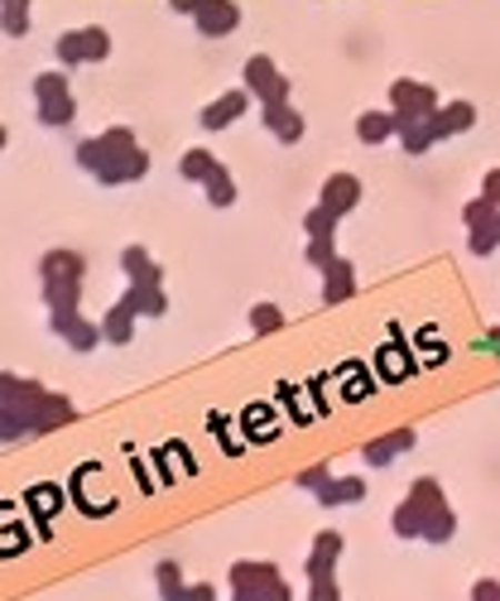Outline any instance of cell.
Instances as JSON below:
<instances>
[{"label": "cell", "mask_w": 500, "mask_h": 601, "mask_svg": "<svg viewBox=\"0 0 500 601\" xmlns=\"http://www.w3.org/2000/svg\"><path fill=\"white\" fill-rule=\"evenodd\" d=\"M78 169L97 188H126L150 173V150L136 140L130 126H107L78 144Z\"/></svg>", "instance_id": "cell-1"}, {"label": "cell", "mask_w": 500, "mask_h": 601, "mask_svg": "<svg viewBox=\"0 0 500 601\" xmlns=\"http://www.w3.org/2000/svg\"><path fill=\"white\" fill-rule=\"evenodd\" d=\"M394 539H423V544H448L458 534V510L448 505V491L438 477H414L409 495L390 510Z\"/></svg>", "instance_id": "cell-2"}, {"label": "cell", "mask_w": 500, "mask_h": 601, "mask_svg": "<svg viewBox=\"0 0 500 601\" xmlns=\"http://www.w3.org/2000/svg\"><path fill=\"white\" fill-rule=\"evenodd\" d=\"M72 419H78V404L43 385L39 394H29L20 404H0V443H24V438L68 429Z\"/></svg>", "instance_id": "cell-3"}, {"label": "cell", "mask_w": 500, "mask_h": 601, "mask_svg": "<svg viewBox=\"0 0 500 601\" xmlns=\"http://www.w3.org/2000/svg\"><path fill=\"white\" fill-rule=\"evenodd\" d=\"M82 284H87V256L68 251V246H53V251L39 256V294L49 313H72L82 308Z\"/></svg>", "instance_id": "cell-4"}, {"label": "cell", "mask_w": 500, "mask_h": 601, "mask_svg": "<svg viewBox=\"0 0 500 601\" xmlns=\"http://www.w3.org/2000/svg\"><path fill=\"white\" fill-rule=\"evenodd\" d=\"M231 601H293L289 578L270 559H237L231 563Z\"/></svg>", "instance_id": "cell-5"}, {"label": "cell", "mask_w": 500, "mask_h": 601, "mask_svg": "<svg viewBox=\"0 0 500 601\" xmlns=\"http://www.w3.org/2000/svg\"><path fill=\"white\" fill-rule=\"evenodd\" d=\"M29 92H34V116H39V126H49V130H63L78 121V101H72V82H68V72H39L34 82H29Z\"/></svg>", "instance_id": "cell-6"}, {"label": "cell", "mask_w": 500, "mask_h": 601, "mask_svg": "<svg viewBox=\"0 0 500 601\" xmlns=\"http://www.w3.org/2000/svg\"><path fill=\"white\" fill-rule=\"evenodd\" d=\"M111 53V34L101 24H78L68 29V34H58L53 43V58L58 68H82V63H101V58Z\"/></svg>", "instance_id": "cell-7"}, {"label": "cell", "mask_w": 500, "mask_h": 601, "mask_svg": "<svg viewBox=\"0 0 500 601\" xmlns=\"http://www.w3.org/2000/svg\"><path fill=\"white\" fill-rule=\"evenodd\" d=\"M241 87L260 101V107H279V101H289V72H279V63L270 53H250L246 58Z\"/></svg>", "instance_id": "cell-8"}, {"label": "cell", "mask_w": 500, "mask_h": 601, "mask_svg": "<svg viewBox=\"0 0 500 601\" xmlns=\"http://www.w3.org/2000/svg\"><path fill=\"white\" fill-rule=\"evenodd\" d=\"M462 227H467V251H472L477 260H487V256L500 251V208L496 202H487L477 193L462 208Z\"/></svg>", "instance_id": "cell-9"}, {"label": "cell", "mask_w": 500, "mask_h": 601, "mask_svg": "<svg viewBox=\"0 0 500 601\" xmlns=\"http://www.w3.org/2000/svg\"><path fill=\"white\" fill-rule=\"evenodd\" d=\"M49 332L68 351H78V357H87V351H97L101 342H107V337H101V322H92L82 308H72V313H49Z\"/></svg>", "instance_id": "cell-10"}, {"label": "cell", "mask_w": 500, "mask_h": 601, "mask_svg": "<svg viewBox=\"0 0 500 601\" xmlns=\"http://www.w3.org/2000/svg\"><path fill=\"white\" fill-rule=\"evenodd\" d=\"M443 101L429 82H414V78H394L390 82V111L394 121H419V116H433Z\"/></svg>", "instance_id": "cell-11"}, {"label": "cell", "mask_w": 500, "mask_h": 601, "mask_svg": "<svg viewBox=\"0 0 500 601\" xmlns=\"http://www.w3.org/2000/svg\"><path fill=\"white\" fill-rule=\"evenodd\" d=\"M394 140L404 144V154H429L438 140H452L443 126V111L419 116V121H394Z\"/></svg>", "instance_id": "cell-12"}, {"label": "cell", "mask_w": 500, "mask_h": 601, "mask_svg": "<svg viewBox=\"0 0 500 601\" xmlns=\"http://www.w3.org/2000/svg\"><path fill=\"white\" fill-rule=\"evenodd\" d=\"M361 198H366V188H361V179L357 173H328L322 179V193H318V208H328L332 217H351L361 208Z\"/></svg>", "instance_id": "cell-13"}, {"label": "cell", "mask_w": 500, "mask_h": 601, "mask_svg": "<svg viewBox=\"0 0 500 601\" xmlns=\"http://www.w3.org/2000/svg\"><path fill=\"white\" fill-rule=\"evenodd\" d=\"M250 101H256V97H250L246 87H231V92H222L217 101H208V107L198 111V126H202V130H227V126H237L241 116L250 111Z\"/></svg>", "instance_id": "cell-14"}, {"label": "cell", "mask_w": 500, "mask_h": 601, "mask_svg": "<svg viewBox=\"0 0 500 601\" xmlns=\"http://www.w3.org/2000/svg\"><path fill=\"white\" fill-rule=\"evenodd\" d=\"M342 549H347V539L337 534V530L313 534V544H308V559H303L308 582H313V578H332V573H337V559H342Z\"/></svg>", "instance_id": "cell-15"}, {"label": "cell", "mask_w": 500, "mask_h": 601, "mask_svg": "<svg viewBox=\"0 0 500 601\" xmlns=\"http://www.w3.org/2000/svg\"><path fill=\"white\" fill-rule=\"evenodd\" d=\"M193 24H198V34H208V39H227V34H237L241 10H237V0H202Z\"/></svg>", "instance_id": "cell-16"}, {"label": "cell", "mask_w": 500, "mask_h": 601, "mask_svg": "<svg viewBox=\"0 0 500 601\" xmlns=\"http://www.w3.org/2000/svg\"><path fill=\"white\" fill-rule=\"evenodd\" d=\"M414 443H419V433L404 423V429H390V433L371 438V443L361 448V462H366V467H390L394 458H404V452L414 448Z\"/></svg>", "instance_id": "cell-17"}, {"label": "cell", "mask_w": 500, "mask_h": 601, "mask_svg": "<svg viewBox=\"0 0 500 601\" xmlns=\"http://www.w3.org/2000/svg\"><path fill=\"white\" fill-rule=\"evenodd\" d=\"M260 126L270 130L279 144H299L303 140V116L293 111V101H279V107H260Z\"/></svg>", "instance_id": "cell-18"}, {"label": "cell", "mask_w": 500, "mask_h": 601, "mask_svg": "<svg viewBox=\"0 0 500 601\" xmlns=\"http://www.w3.org/2000/svg\"><path fill=\"white\" fill-rule=\"evenodd\" d=\"M116 303H126L136 318H164V313H169L164 284H126V294L116 299Z\"/></svg>", "instance_id": "cell-19"}, {"label": "cell", "mask_w": 500, "mask_h": 601, "mask_svg": "<svg viewBox=\"0 0 500 601\" xmlns=\"http://www.w3.org/2000/svg\"><path fill=\"white\" fill-rule=\"evenodd\" d=\"M351 294H357V270H351V260L337 256L328 270H322V303L337 308V303H347Z\"/></svg>", "instance_id": "cell-20"}, {"label": "cell", "mask_w": 500, "mask_h": 601, "mask_svg": "<svg viewBox=\"0 0 500 601\" xmlns=\"http://www.w3.org/2000/svg\"><path fill=\"white\" fill-rule=\"evenodd\" d=\"M121 274L126 284H164V270L154 266V256L144 246H126L121 251Z\"/></svg>", "instance_id": "cell-21"}, {"label": "cell", "mask_w": 500, "mask_h": 601, "mask_svg": "<svg viewBox=\"0 0 500 601\" xmlns=\"http://www.w3.org/2000/svg\"><path fill=\"white\" fill-rule=\"evenodd\" d=\"M101 337H107V347L136 342V313H130L126 303H111L107 313H101Z\"/></svg>", "instance_id": "cell-22"}, {"label": "cell", "mask_w": 500, "mask_h": 601, "mask_svg": "<svg viewBox=\"0 0 500 601\" xmlns=\"http://www.w3.org/2000/svg\"><path fill=\"white\" fill-rule=\"evenodd\" d=\"M361 495H366V477H332L328 487L313 495V501L328 505V510H337V505H357Z\"/></svg>", "instance_id": "cell-23"}, {"label": "cell", "mask_w": 500, "mask_h": 601, "mask_svg": "<svg viewBox=\"0 0 500 601\" xmlns=\"http://www.w3.org/2000/svg\"><path fill=\"white\" fill-rule=\"evenodd\" d=\"M357 140L361 144H386V140H394V111H361L357 116Z\"/></svg>", "instance_id": "cell-24"}, {"label": "cell", "mask_w": 500, "mask_h": 601, "mask_svg": "<svg viewBox=\"0 0 500 601\" xmlns=\"http://www.w3.org/2000/svg\"><path fill=\"white\" fill-rule=\"evenodd\" d=\"M202 198H208L212 208H231V202H237V179H231L227 164H217V169L208 173V183H202Z\"/></svg>", "instance_id": "cell-25"}, {"label": "cell", "mask_w": 500, "mask_h": 601, "mask_svg": "<svg viewBox=\"0 0 500 601\" xmlns=\"http://www.w3.org/2000/svg\"><path fill=\"white\" fill-rule=\"evenodd\" d=\"M183 588H188V578H183V568H179V563H173V559L154 563V592H159V601H179Z\"/></svg>", "instance_id": "cell-26"}, {"label": "cell", "mask_w": 500, "mask_h": 601, "mask_svg": "<svg viewBox=\"0 0 500 601\" xmlns=\"http://www.w3.org/2000/svg\"><path fill=\"white\" fill-rule=\"evenodd\" d=\"M29 6H34V0H6V6H0V34L24 39L29 34Z\"/></svg>", "instance_id": "cell-27"}, {"label": "cell", "mask_w": 500, "mask_h": 601, "mask_svg": "<svg viewBox=\"0 0 500 601\" xmlns=\"http://www.w3.org/2000/svg\"><path fill=\"white\" fill-rule=\"evenodd\" d=\"M217 164H222V159H217L212 150H183V159H179V173H183V179L188 183H208V173L217 169Z\"/></svg>", "instance_id": "cell-28"}, {"label": "cell", "mask_w": 500, "mask_h": 601, "mask_svg": "<svg viewBox=\"0 0 500 601\" xmlns=\"http://www.w3.org/2000/svg\"><path fill=\"white\" fill-rule=\"evenodd\" d=\"M438 111H443L448 136H467V130L477 126V107H472V101H462V97H458V101H443Z\"/></svg>", "instance_id": "cell-29"}, {"label": "cell", "mask_w": 500, "mask_h": 601, "mask_svg": "<svg viewBox=\"0 0 500 601\" xmlns=\"http://www.w3.org/2000/svg\"><path fill=\"white\" fill-rule=\"evenodd\" d=\"M43 385L34 375H14V371H0V404H20L29 394H39Z\"/></svg>", "instance_id": "cell-30"}, {"label": "cell", "mask_w": 500, "mask_h": 601, "mask_svg": "<svg viewBox=\"0 0 500 601\" xmlns=\"http://www.w3.org/2000/svg\"><path fill=\"white\" fill-rule=\"evenodd\" d=\"M279 328H284V308H279V303H250V332L270 337Z\"/></svg>", "instance_id": "cell-31"}, {"label": "cell", "mask_w": 500, "mask_h": 601, "mask_svg": "<svg viewBox=\"0 0 500 601\" xmlns=\"http://www.w3.org/2000/svg\"><path fill=\"white\" fill-rule=\"evenodd\" d=\"M337 222H342V217H332L328 208H308V217H303V237H308V241L337 237Z\"/></svg>", "instance_id": "cell-32"}, {"label": "cell", "mask_w": 500, "mask_h": 601, "mask_svg": "<svg viewBox=\"0 0 500 601\" xmlns=\"http://www.w3.org/2000/svg\"><path fill=\"white\" fill-rule=\"evenodd\" d=\"M303 260H308V266H313V270L322 274V270H328V266H332V260H337V237L308 241V246H303Z\"/></svg>", "instance_id": "cell-33"}, {"label": "cell", "mask_w": 500, "mask_h": 601, "mask_svg": "<svg viewBox=\"0 0 500 601\" xmlns=\"http://www.w3.org/2000/svg\"><path fill=\"white\" fill-rule=\"evenodd\" d=\"M293 481H299V491H322V487H328V481H332V467L328 462H318V467H303V472L299 477H293Z\"/></svg>", "instance_id": "cell-34"}, {"label": "cell", "mask_w": 500, "mask_h": 601, "mask_svg": "<svg viewBox=\"0 0 500 601\" xmlns=\"http://www.w3.org/2000/svg\"><path fill=\"white\" fill-rule=\"evenodd\" d=\"M308 601H342L337 573H332V578H313V582H308Z\"/></svg>", "instance_id": "cell-35"}, {"label": "cell", "mask_w": 500, "mask_h": 601, "mask_svg": "<svg viewBox=\"0 0 500 601\" xmlns=\"http://www.w3.org/2000/svg\"><path fill=\"white\" fill-rule=\"evenodd\" d=\"M472 601H500V582L496 578H477L472 582Z\"/></svg>", "instance_id": "cell-36"}, {"label": "cell", "mask_w": 500, "mask_h": 601, "mask_svg": "<svg viewBox=\"0 0 500 601\" xmlns=\"http://www.w3.org/2000/svg\"><path fill=\"white\" fill-rule=\"evenodd\" d=\"M179 601H217V588H212V582H188Z\"/></svg>", "instance_id": "cell-37"}, {"label": "cell", "mask_w": 500, "mask_h": 601, "mask_svg": "<svg viewBox=\"0 0 500 601\" xmlns=\"http://www.w3.org/2000/svg\"><path fill=\"white\" fill-rule=\"evenodd\" d=\"M481 198L500 208V169H487V179H481Z\"/></svg>", "instance_id": "cell-38"}, {"label": "cell", "mask_w": 500, "mask_h": 601, "mask_svg": "<svg viewBox=\"0 0 500 601\" xmlns=\"http://www.w3.org/2000/svg\"><path fill=\"white\" fill-rule=\"evenodd\" d=\"M198 6H202V0H169V10H173V14H188V20L198 14Z\"/></svg>", "instance_id": "cell-39"}, {"label": "cell", "mask_w": 500, "mask_h": 601, "mask_svg": "<svg viewBox=\"0 0 500 601\" xmlns=\"http://www.w3.org/2000/svg\"><path fill=\"white\" fill-rule=\"evenodd\" d=\"M6 144H10V136H6V126H0V150H6Z\"/></svg>", "instance_id": "cell-40"}, {"label": "cell", "mask_w": 500, "mask_h": 601, "mask_svg": "<svg viewBox=\"0 0 500 601\" xmlns=\"http://www.w3.org/2000/svg\"><path fill=\"white\" fill-rule=\"evenodd\" d=\"M0 6H6V0H0Z\"/></svg>", "instance_id": "cell-41"}]
</instances>
